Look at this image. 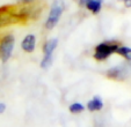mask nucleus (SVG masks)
<instances>
[{
    "label": "nucleus",
    "instance_id": "obj_14",
    "mask_svg": "<svg viewBox=\"0 0 131 127\" xmlns=\"http://www.w3.org/2000/svg\"><path fill=\"white\" fill-rule=\"evenodd\" d=\"M34 1H36V0H20V3L23 4V5H30V4H32Z\"/></svg>",
    "mask_w": 131,
    "mask_h": 127
},
{
    "label": "nucleus",
    "instance_id": "obj_6",
    "mask_svg": "<svg viewBox=\"0 0 131 127\" xmlns=\"http://www.w3.org/2000/svg\"><path fill=\"white\" fill-rule=\"evenodd\" d=\"M85 108H86V111H88V112H91V113L100 112V111H102L104 108V102L101 96L94 95L91 99L87 100Z\"/></svg>",
    "mask_w": 131,
    "mask_h": 127
},
{
    "label": "nucleus",
    "instance_id": "obj_5",
    "mask_svg": "<svg viewBox=\"0 0 131 127\" xmlns=\"http://www.w3.org/2000/svg\"><path fill=\"white\" fill-rule=\"evenodd\" d=\"M104 0H79V6L85 7L89 13L97 15L102 10Z\"/></svg>",
    "mask_w": 131,
    "mask_h": 127
},
{
    "label": "nucleus",
    "instance_id": "obj_12",
    "mask_svg": "<svg viewBox=\"0 0 131 127\" xmlns=\"http://www.w3.org/2000/svg\"><path fill=\"white\" fill-rule=\"evenodd\" d=\"M6 110H7V105H6V103L0 102V116L4 115V113L6 112Z\"/></svg>",
    "mask_w": 131,
    "mask_h": 127
},
{
    "label": "nucleus",
    "instance_id": "obj_11",
    "mask_svg": "<svg viewBox=\"0 0 131 127\" xmlns=\"http://www.w3.org/2000/svg\"><path fill=\"white\" fill-rule=\"evenodd\" d=\"M52 64H53V56L52 57L43 56L42 60H41V62H40V67L42 69H44V71H47V69H49L50 67L52 66Z\"/></svg>",
    "mask_w": 131,
    "mask_h": 127
},
{
    "label": "nucleus",
    "instance_id": "obj_3",
    "mask_svg": "<svg viewBox=\"0 0 131 127\" xmlns=\"http://www.w3.org/2000/svg\"><path fill=\"white\" fill-rule=\"evenodd\" d=\"M15 49V37L12 34H7L0 38V61L6 64L10 60Z\"/></svg>",
    "mask_w": 131,
    "mask_h": 127
},
{
    "label": "nucleus",
    "instance_id": "obj_1",
    "mask_svg": "<svg viewBox=\"0 0 131 127\" xmlns=\"http://www.w3.org/2000/svg\"><path fill=\"white\" fill-rule=\"evenodd\" d=\"M119 46H121V43L117 41H113V39L102 41L94 46L93 58L99 62H103V61L108 60L113 54L116 53Z\"/></svg>",
    "mask_w": 131,
    "mask_h": 127
},
{
    "label": "nucleus",
    "instance_id": "obj_2",
    "mask_svg": "<svg viewBox=\"0 0 131 127\" xmlns=\"http://www.w3.org/2000/svg\"><path fill=\"white\" fill-rule=\"evenodd\" d=\"M65 10V3L64 0H53L51 7H50L49 14L44 22V28L47 30H52L59 23L63 14Z\"/></svg>",
    "mask_w": 131,
    "mask_h": 127
},
{
    "label": "nucleus",
    "instance_id": "obj_8",
    "mask_svg": "<svg viewBox=\"0 0 131 127\" xmlns=\"http://www.w3.org/2000/svg\"><path fill=\"white\" fill-rule=\"evenodd\" d=\"M58 38L57 37H52V38H48L44 41L42 45V52L43 56L45 57H52L54 53V51L58 47Z\"/></svg>",
    "mask_w": 131,
    "mask_h": 127
},
{
    "label": "nucleus",
    "instance_id": "obj_10",
    "mask_svg": "<svg viewBox=\"0 0 131 127\" xmlns=\"http://www.w3.org/2000/svg\"><path fill=\"white\" fill-rule=\"evenodd\" d=\"M116 54H118V56H121L123 59H125L126 61L131 62V47L130 46L121 44V46L117 49Z\"/></svg>",
    "mask_w": 131,
    "mask_h": 127
},
{
    "label": "nucleus",
    "instance_id": "obj_4",
    "mask_svg": "<svg viewBox=\"0 0 131 127\" xmlns=\"http://www.w3.org/2000/svg\"><path fill=\"white\" fill-rule=\"evenodd\" d=\"M131 72V67L128 64H119L116 66L109 67L106 71L104 75L107 79L113 81H124L129 75H130Z\"/></svg>",
    "mask_w": 131,
    "mask_h": 127
},
{
    "label": "nucleus",
    "instance_id": "obj_13",
    "mask_svg": "<svg viewBox=\"0 0 131 127\" xmlns=\"http://www.w3.org/2000/svg\"><path fill=\"white\" fill-rule=\"evenodd\" d=\"M119 1H122L126 8H131V0H119Z\"/></svg>",
    "mask_w": 131,
    "mask_h": 127
},
{
    "label": "nucleus",
    "instance_id": "obj_9",
    "mask_svg": "<svg viewBox=\"0 0 131 127\" xmlns=\"http://www.w3.org/2000/svg\"><path fill=\"white\" fill-rule=\"evenodd\" d=\"M69 112L71 115H74V116H78V115H81L86 111V108L85 105L82 104L81 102H73L69 105Z\"/></svg>",
    "mask_w": 131,
    "mask_h": 127
},
{
    "label": "nucleus",
    "instance_id": "obj_7",
    "mask_svg": "<svg viewBox=\"0 0 131 127\" xmlns=\"http://www.w3.org/2000/svg\"><path fill=\"white\" fill-rule=\"evenodd\" d=\"M37 44V37L34 34H28L23 37L22 42H21V49L26 53H32L36 50Z\"/></svg>",
    "mask_w": 131,
    "mask_h": 127
}]
</instances>
